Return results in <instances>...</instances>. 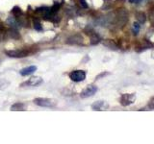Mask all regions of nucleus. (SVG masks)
I'll use <instances>...</instances> for the list:
<instances>
[{
    "instance_id": "nucleus-5",
    "label": "nucleus",
    "mask_w": 154,
    "mask_h": 144,
    "mask_svg": "<svg viewBox=\"0 0 154 144\" xmlns=\"http://www.w3.org/2000/svg\"><path fill=\"white\" fill-rule=\"evenodd\" d=\"M136 99V96L134 93H125V94H122L121 97L120 99V104L122 106H128V105H131L134 103Z\"/></svg>"
},
{
    "instance_id": "nucleus-2",
    "label": "nucleus",
    "mask_w": 154,
    "mask_h": 144,
    "mask_svg": "<svg viewBox=\"0 0 154 144\" xmlns=\"http://www.w3.org/2000/svg\"><path fill=\"white\" fill-rule=\"evenodd\" d=\"M34 103L40 107L44 108H53L57 105V102L53 99H48V98H36L34 99Z\"/></svg>"
},
{
    "instance_id": "nucleus-10",
    "label": "nucleus",
    "mask_w": 154,
    "mask_h": 144,
    "mask_svg": "<svg viewBox=\"0 0 154 144\" xmlns=\"http://www.w3.org/2000/svg\"><path fill=\"white\" fill-rule=\"evenodd\" d=\"M105 107H106V106H105L104 101H97V102L94 103V104H93V106H92L93 111H103V109Z\"/></svg>"
},
{
    "instance_id": "nucleus-22",
    "label": "nucleus",
    "mask_w": 154,
    "mask_h": 144,
    "mask_svg": "<svg viewBox=\"0 0 154 144\" xmlns=\"http://www.w3.org/2000/svg\"><path fill=\"white\" fill-rule=\"evenodd\" d=\"M130 1V3H137V2H139V0H129Z\"/></svg>"
},
{
    "instance_id": "nucleus-23",
    "label": "nucleus",
    "mask_w": 154,
    "mask_h": 144,
    "mask_svg": "<svg viewBox=\"0 0 154 144\" xmlns=\"http://www.w3.org/2000/svg\"><path fill=\"white\" fill-rule=\"evenodd\" d=\"M153 9H154V8H153Z\"/></svg>"
},
{
    "instance_id": "nucleus-6",
    "label": "nucleus",
    "mask_w": 154,
    "mask_h": 144,
    "mask_svg": "<svg viewBox=\"0 0 154 144\" xmlns=\"http://www.w3.org/2000/svg\"><path fill=\"white\" fill-rule=\"evenodd\" d=\"M96 91H97V88L96 85H89V87H87L85 90L81 92V95L80 96H81V98H88L96 94Z\"/></svg>"
},
{
    "instance_id": "nucleus-4",
    "label": "nucleus",
    "mask_w": 154,
    "mask_h": 144,
    "mask_svg": "<svg viewBox=\"0 0 154 144\" xmlns=\"http://www.w3.org/2000/svg\"><path fill=\"white\" fill-rule=\"evenodd\" d=\"M69 78L73 82H82L86 79V72L83 70H74L69 73Z\"/></svg>"
},
{
    "instance_id": "nucleus-11",
    "label": "nucleus",
    "mask_w": 154,
    "mask_h": 144,
    "mask_svg": "<svg viewBox=\"0 0 154 144\" xmlns=\"http://www.w3.org/2000/svg\"><path fill=\"white\" fill-rule=\"evenodd\" d=\"M11 111L12 112H19V111H25V108H24V104L20 102L15 103L12 107H11Z\"/></svg>"
},
{
    "instance_id": "nucleus-9",
    "label": "nucleus",
    "mask_w": 154,
    "mask_h": 144,
    "mask_svg": "<svg viewBox=\"0 0 154 144\" xmlns=\"http://www.w3.org/2000/svg\"><path fill=\"white\" fill-rule=\"evenodd\" d=\"M36 70H37V66H28L20 70V75H21V76H28V75L33 74Z\"/></svg>"
},
{
    "instance_id": "nucleus-16",
    "label": "nucleus",
    "mask_w": 154,
    "mask_h": 144,
    "mask_svg": "<svg viewBox=\"0 0 154 144\" xmlns=\"http://www.w3.org/2000/svg\"><path fill=\"white\" fill-rule=\"evenodd\" d=\"M9 32H10V36H11V37H13V39H16V40L19 39V32H17L16 30L11 29Z\"/></svg>"
},
{
    "instance_id": "nucleus-14",
    "label": "nucleus",
    "mask_w": 154,
    "mask_h": 144,
    "mask_svg": "<svg viewBox=\"0 0 154 144\" xmlns=\"http://www.w3.org/2000/svg\"><path fill=\"white\" fill-rule=\"evenodd\" d=\"M10 85V82L5 80V79H0V90H6Z\"/></svg>"
},
{
    "instance_id": "nucleus-15",
    "label": "nucleus",
    "mask_w": 154,
    "mask_h": 144,
    "mask_svg": "<svg viewBox=\"0 0 154 144\" xmlns=\"http://www.w3.org/2000/svg\"><path fill=\"white\" fill-rule=\"evenodd\" d=\"M11 13H12L15 16H19L20 15H22L21 9L19 8V7H15V8H14V9L12 10V11H11Z\"/></svg>"
},
{
    "instance_id": "nucleus-12",
    "label": "nucleus",
    "mask_w": 154,
    "mask_h": 144,
    "mask_svg": "<svg viewBox=\"0 0 154 144\" xmlns=\"http://www.w3.org/2000/svg\"><path fill=\"white\" fill-rule=\"evenodd\" d=\"M136 19L139 23H145L146 21V15L143 12H139L136 13Z\"/></svg>"
},
{
    "instance_id": "nucleus-19",
    "label": "nucleus",
    "mask_w": 154,
    "mask_h": 144,
    "mask_svg": "<svg viewBox=\"0 0 154 144\" xmlns=\"http://www.w3.org/2000/svg\"><path fill=\"white\" fill-rule=\"evenodd\" d=\"M34 25H35V26H34L35 29H36L37 31H41V30H43V27H41V23L38 22V21H35Z\"/></svg>"
},
{
    "instance_id": "nucleus-18",
    "label": "nucleus",
    "mask_w": 154,
    "mask_h": 144,
    "mask_svg": "<svg viewBox=\"0 0 154 144\" xmlns=\"http://www.w3.org/2000/svg\"><path fill=\"white\" fill-rule=\"evenodd\" d=\"M148 18H149V20H150V22H151V24L154 25V9H151V11L149 12Z\"/></svg>"
},
{
    "instance_id": "nucleus-13",
    "label": "nucleus",
    "mask_w": 154,
    "mask_h": 144,
    "mask_svg": "<svg viewBox=\"0 0 154 144\" xmlns=\"http://www.w3.org/2000/svg\"><path fill=\"white\" fill-rule=\"evenodd\" d=\"M100 42V37L99 36L97 35L96 33L93 32L92 35H91V44H93V45H94V44H97Z\"/></svg>"
},
{
    "instance_id": "nucleus-20",
    "label": "nucleus",
    "mask_w": 154,
    "mask_h": 144,
    "mask_svg": "<svg viewBox=\"0 0 154 144\" xmlns=\"http://www.w3.org/2000/svg\"><path fill=\"white\" fill-rule=\"evenodd\" d=\"M79 2H80V5H81L82 7V9H88V4H87V2H86V0H79Z\"/></svg>"
},
{
    "instance_id": "nucleus-8",
    "label": "nucleus",
    "mask_w": 154,
    "mask_h": 144,
    "mask_svg": "<svg viewBox=\"0 0 154 144\" xmlns=\"http://www.w3.org/2000/svg\"><path fill=\"white\" fill-rule=\"evenodd\" d=\"M43 80L41 77H32L29 80L26 81L22 85H29V87H38L43 84Z\"/></svg>"
},
{
    "instance_id": "nucleus-17",
    "label": "nucleus",
    "mask_w": 154,
    "mask_h": 144,
    "mask_svg": "<svg viewBox=\"0 0 154 144\" xmlns=\"http://www.w3.org/2000/svg\"><path fill=\"white\" fill-rule=\"evenodd\" d=\"M140 28H141V26H140V23L139 22H135L133 24V31H134V34L135 35H137L140 31Z\"/></svg>"
},
{
    "instance_id": "nucleus-3",
    "label": "nucleus",
    "mask_w": 154,
    "mask_h": 144,
    "mask_svg": "<svg viewBox=\"0 0 154 144\" xmlns=\"http://www.w3.org/2000/svg\"><path fill=\"white\" fill-rule=\"evenodd\" d=\"M34 53V51H31L30 49H22V50H12V51H6V54L11 58H25L29 56L30 54Z\"/></svg>"
},
{
    "instance_id": "nucleus-21",
    "label": "nucleus",
    "mask_w": 154,
    "mask_h": 144,
    "mask_svg": "<svg viewBox=\"0 0 154 144\" xmlns=\"http://www.w3.org/2000/svg\"><path fill=\"white\" fill-rule=\"evenodd\" d=\"M148 108H149V109H154V98H152L151 100L149 101Z\"/></svg>"
},
{
    "instance_id": "nucleus-7",
    "label": "nucleus",
    "mask_w": 154,
    "mask_h": 144,
    "mask_svg": "<svg viewBox=\"0 0 154 144\" xmlns=\"http://www.w3.org/2000/svg\"><path fill=\"white\" fill-rule=\"evenodd\" d=\"M66 43L71 44V45H81V44H83V37L80 35L71 36L66 40Z\"/></svg>"
},
{
    "instance_id": "nucleus-1",
    "label": "nucleus",
    "mask_w": 154,
    "mask_h": 144,
    "mask_svg": "<svg viewBox=\"0 0 154 144\" xmlns=\"http://www.w3.org/2000/svg\"><path fill=\"white\" fill-rule=\"evenodd\" d=\"M112 16L110 22L117 28H122L128 22V12L125 9H118Z\"/></svg>"
}]
</instances>
